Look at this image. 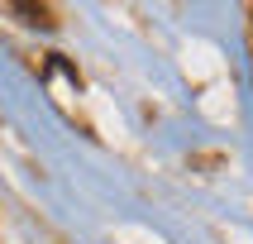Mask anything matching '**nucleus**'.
Segmentation results:
<instances>
[{
	"label": "nucleus",
	"instance_id": "obj_1",
	"mask_svg": "<svg viewBox=\"0 0 253 244\" xmlns=\"http://www.w3.org/2000/svg\"><path fill=\"white\" fill-rule=\"evenodd\" d=\"M14 14H24L29 24H43V29H53V14H48V10H34V5H14Z\"/></svg>",
	"mask_w": 253,
	"mask_h": 244
}]
</instances>
